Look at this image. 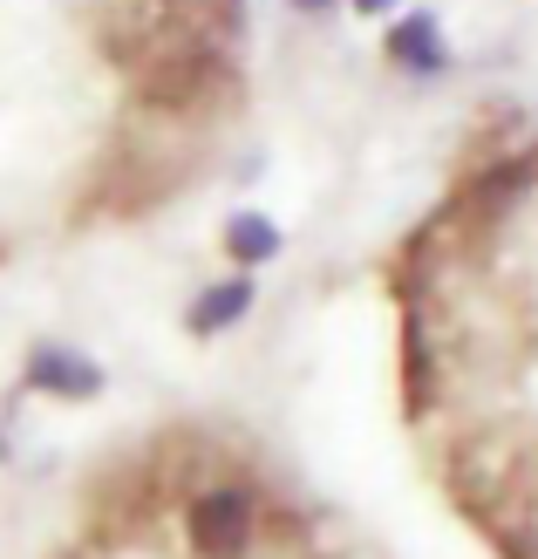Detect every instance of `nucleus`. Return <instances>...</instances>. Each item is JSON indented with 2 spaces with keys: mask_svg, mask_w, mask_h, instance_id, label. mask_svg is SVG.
<instances>
[{
  "mask_svg": "<svg viewBox=\"0 0 538 559\" xmlns=\"http://www.w3.org/2000/svg\"><path fill=\"white\" fill-rule=\"evenodd\" d=\"M403 389L443 498L538 559V151L470 171L395 266Z\"/></svg>",
  "mask_w": 538,
  "mask_h": 559,
  "instance_id": "1",
  "label": "nucleus"
},
{
  "mask_svg": "<svg viewBox=\"0 0 538 559\" xmlns=\"http://www.w3.org/2000/svg\"><path fill=\"white\" fill-rule=\"evenodd\" d=\"M48 559H375L266 457L212 430H164L82 491Z\"/></svg>",
  "mask_w": 538,
  "mask_h": 559,
  "instance_id": "2",
  "label": "nucleus"
}]
</instances>
